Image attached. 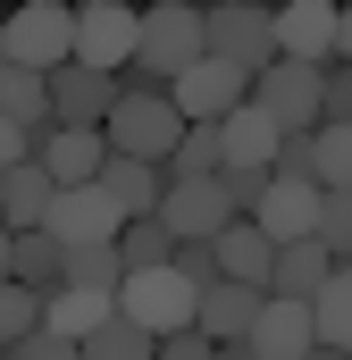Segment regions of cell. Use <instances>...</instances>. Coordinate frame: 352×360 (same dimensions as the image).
<instances>
[{
  "label": "cell",
  "mask_w": 352,
  "mask_h": 360,
  "mask_svg": "<svg viewBox=\"0 0 352 360\" xmlns=\"http://www.w3.org/2000/svg\"><path fill=\"white\" fill-rule=\"evenodd\" d=\"M184 68H201V8H143V42H134V68L118 76V92H168Z\"/></svg>",
  "instance_id": "cell-1"
},
{
  "label": "cell",
  "mask_w": 352,
  "mask_h": 360,
  "mask_svg": "<svg viewBox=\"0 0 352 360\" xmlns=\"http://www.w3.org/2000/svg\"><path fill=\"white\" fill-rule=\"evenodd\" d=\"M101 143L109 160H143V168H168L176 143H184V117H176L168 92H118V109L101 117Z\"/></svg>",
  "instance_id": "cell-2"
},
{
  "label": "cell",
  "mask_w": 352,
  "mask_h": 360,
  "mask_svg": "<svg viewBox=\"0 0 352 360\" xmlns=\"http://www.w3.org/2000/svg\"><path fill=\"white\" fill-rule=\"evenodd\" d=\"M0 59H8V68H34V76H59V68L76 59V8L34 0V8H17V17H0Z\"/></svg>",
  "instance_id": "cell-3"
},
{
  "label": "cell",
  "mask_w": 352,
  "mask_h": 360,
  "mask_svg": "<svg viewBox=\"0 0 352 360\" xmlns=\"http://www.w3.org/2000/svg\"><path fill=\"white\" fill-rule=\"evenodd\" d=\"M201 59H227V68L260 76L268 59H277V8H252V0L201 8Z\"/></svg>",
  "instance_id": "cell-4"
},
{
  "label": "cell",
  "mask_w": 352,
  "mask_h": 360,
  "mask_svg": "<svg viewBox=\"0 0 352 360\" xmlns=\"http://www.w3.org/2000/svg\"><path fill=\"white\" fill-rule=\"evenodd\" d=\"M118 310H126L143 335H160V344H168V335H193L201 293H193L176 269H143V276H126V285H118Z\"/></svg>",
  "instance_id": "cell-5"
},
{
  "label": "cell",
  "mask_w": 352,
  "mask_h": 360,
  "mask_svg": "<svg viewBox=\"0 0 352 360\" xmlns=\"http://www.w3.org/2000/svg\"><path fill=\"white\" fill-rule=\"evenodd\" d=\"M252 109H260L277 134H319V68L268 59L260 76H252Z\"/></svg>",
  "instance_id": "cell-6"
},
{
  "label": "cell",
  "mask_w": 352,
  "mask_h": 360,
  "mask_svg": "<svg viewBox=\"0 0 352 360\" xmlns=\"http://www.w3.org/2000/svg\"><path fill=\"white\" fill-rule=\"evenodd\" d=\"M134 42H143V8H118V0L76 8V59H84V68L126 76V68H134Z\"/></svg>",
  "instance_id": "cell-7"
},
{
  "label": "cell",
  "mask_w": 352,
  "mask_h": 360,
  "mask_svg": "<svg viewBox=\"0 0 352 360\" xmlns=\"http://www.w3.org/2000/svg\"><path fill=\"white\" fill-rule=\"evenodd\" d=\"M151 218L168 226V243H218V235L235 226V201H227L218 176H201V184H168Z\"/></svg>",
  "instance_id": "cell-8"
},
{
  "label": "cell",
  "mask_w": 352,
  "mask_h": 360,
  "mask_svg": "<svg viewBox=\"0 0 352 360\" xmlns=\"http://www.w3.org/2000/svg\"><path fill=\"white\" fill-rule=\"evenodd\" d=\"M168 101H176V117L184 126H218L227 109H244L252 101V76L244 68H227V59H201V68H184L168 84Z\"/></svg>",
  "instance_id": "cell-9"
},
{
  "label": "cell",
  "mask_w": 352,
  "mask_h": 360,
  "mask_svg": "<svg viewBox=\"0 0 352 360\" xmlns=\"http://www.w3.org/2000/svg\"><path fill=\"white\" fill-rule=\"evenodd\" d=\"M34 160H42V176L59 184V193H76V184H101L109 143H101V126H42L34 134Z\"/></svg>",
  "instance_id": "cell-10"
},
{
  "label": "cell",
  "mask_w": 352,
  "mask_h": 360,
  "mask_svg": "<svg viewBox=\"0 0 352 360\" xmlns=\"http://www.w3.org/2000/svg\"><path fill=\"white\" fill-rule=\"evenodd\" d=\"M118 226H126V210H118L101 184H76V193H59V210H51V235H59V252L118 243Z\"/></svg>",
  "instance_id": "cell-11"
},
{
  "label": "cell",
  "mask_w": 352,
  "mask_h": 360,
  "mask_svg": "<svg viewBox=\"0 0 352 360\" xmlns=\"http://www.w3.org/2000/svg\"><path fill=\"white\" fill-rule=\"evenodd\" d=\"M260 310H268L260 285H210L201 310H193V335H201V344H252Z\"/></svg>",
  "instance_id": "cell-12"
},
{
  "label": "cell",
  "mask_w": 352,
  "mask_h": 360,
  "mask_svg": "<svg viewBox=\"0 0 352 360\" xmlns=\"http://www.w3.org/2000/svg\"><path fill=\"white\" fill-rule=\"evenodd\" d=\"M109 109H118V76H101L84 59H68V68L51 76V117H59V126H101Z\"/></svg>",
  "instance_id": "cell-13"
},
{
  "label": "cell",
  "mask_w": 352,
  "mask_h": 360,
  "mask_svg": "<svg viewBox=\"0 0 352 360\" xmlns=\"http://www.w3.org/2000/svg\"><path fill=\"white\" fill-rule=\"evenodd\" d=\"M277 59L327 68V59H336V8H327V0H294V8H277Z\"/></svg>",
  "instance_id": "cell-14"
},
{
  "label": "cell",
  "mask_w": 352,
  "mask_h": 360,
  "mask_svg": "<svg viewBox=\"0 0 352 360\" xmlns=\"http://www.w3.org/2000/svg\"><path fill=\"white\" fill-rule=\"evenodd\" d=\"M336 269H344V260H336V252H327L319 235H310V243H277L268 293H277V302H319V285H327Z\"/></svg>",
  "instance_id": "cell-15"
},
{
  "label": "cell",
  "mask_w": 352,
  "mask_h": 360,
  "mask_svg": "<svg viewBox=\"0 0 352 360\" xmlns=\"http://www.w3.org/2000/svg\"><path fill=\"white\" fill-rule=\"evenodd\" d=\"M268 243H310L319 235V184H268V201L252 210Z\"/></svg>",
  "instance_id": "cell-16"
},
{
  "label": "cell",
  "mask_w": 352,
  "mask_h": 360,
  "mask_svg": "<svg viewBox=\"0 0 352 360\" xmlns=\"http://www.w3.org/2000/svg\"><path fill=\"white\" fill-rule=\"evenodd\" d=\"M51 210H59V184L42 176V160L8 168V193H0V218H8V235H42V226H51Z\"/></svg>",
  "instance_id": "cell-17"
},
{
  "label": "cell",
  "mask_w": 352,
  "mask_h": 360,
  "mask_svg": "<svg viewBox=\"0 0 352 360\" xmlns=\"http://www.w3.org/2000/svg\"><path fill=\"white\" fill-rule=\"evenodd\" d=\"M109 319H118V293H84V285H59V293L42 302V327L68 335V344H92Z\"/></svg>",
  "instance_id": "cell-18"
},
{
  "label": "cell",
  "mask_w": 352,
  "mask_h": 360,
  "mask_svg": "<svg viewBox=\"0 0 352 360\" xmlns=\"http://www.w3.org/2000/svg\"><path fill=\"white\" fill-rule=\"evenodd\" d=\"M210 252H218V276H227V285H260V293H268V269H277V243H268V235L252 226V218H235V226H227V235H218Z\"/></svg>",
  "instance_id": "cell-19"
},
{
  "label": "cell",
  "mask_w": 352,
  "mask_h": 360,
  "mask_svg": "<svg viewBox=\"0 0 352 360\" xmlns=\"http://www.w3.org/2000/svg\"><path fill=\"white\" fill-rule=\"evenodd\" d=\"M310 344H319V335H310V302H277V293H268L260 327H252V352L260 360H302Z\"/></svg>",
  "instance_id": "cell-20"
},
{
  "label": "cell",
  "mask_w": 352,
  "mask_h": 360,
  "mask_svg": "<svg viewBox=\"0 0 352 360\" xmlns=\"http://www.w3.org/2000/svg\"><path fill=\"white\" fill-rule=\"evenodd\" d=\"M8 285H25V293H59L68 285V252H59V235L42 226V235H17V252H8Z\"/></svg>",
  "instance_id": "cell-21"
},
{
  "label": "cell",
  "mask_w": 352,
  "mask_h": 360,
  "mask_svg": "<svg viewBox=\"0 0 352 360\" xmlns=\"http://www.w3.org/2000/svg\"><path fill=\"white\" fill-rule=\"evenodd\" d=\"M218 151H227V168H268V160H277V126L244 101V109L218 117Z\"/></svg>",
  "instance_id": "cell-22"
},
{
  "label": "cell",
  "mask_w": 352,
  "mask_h": 360,
  "mask_svg": "<svg viewBox=\"0 0 352 360\" xmlns=\"http://www.w3.org/2000/svg\"><path fill=\"white\" fill-rule=\"evenodd\" d=\"M101 193H109L126 218H151V210H160V193H168V176H160V168H143V160H109V168H101Z\"/></svg>",
  "instance_id": "cell-23"
},
{
  "label": "cell",
  "mask_w": 352,
  "mask_h": 360,
  "mask_svg": "<svg viewBox=\"0 0 352 360\" xmlns=\"http://www.w3.org/2000/svg\"><path fill=\"white\" fill-rule=\"evenodd\" d=\"M310 335H319L327 352L352 360V269H336L327 285H319V302H310Z\"/></svg>",
  "instance_id": "cell-24"
},
{
  "label": "cell",
  "mask_w": 352,
  "mask_h": 360,
  "mask_svg": "<svg viewBox=\"0 0 352 360\" xmlns=\"http://www.w3.org/2000/svg\"><path fill=\"white\" fill-rule=\"evenodd\" d=\"M0 117H17L25 134L59 126V117H51V76H34V68H8V76H0Z\"/></svg>",
  "instance_id": "cell-25"
},
{
  "label": "cell",
  "mask_w": 352,
  "mask_h": 360,
  "mask_svg": "<svg viewBox=\"0 0 352 360\" xmlns=\"http://www.w3.org/2000/svg\"><path fill=\"white\" fill-rule=\"evenodd\" d=\"M118 260H126V276H143V269H168V260H176L168 226H160V218H126V226H118Z\"/></svg>",
  "instance_id": "cell-26"
},
{
  "label": "cell",
  "mask_w": 352,
  "mask_h": 360,
  "mask_svg": "<svg viewBox=\"0 0 352 360\" xmlns=\"http://www.w3.org/2000/svg\"><path fill=\"white\" fill-rule=\"evenodd\" d=\"M227 168V151H218V126H184V143H176V160L160 168L168 184H201V176H218Z\"/></svg>",
  "instance_id": "cell-27"
},
{
  "label": "cell",
  "mask_w": 352,
  "mask_h": 360,
  "mask_svg": "<svg viewBox=\"0 0 352 360\" xmlns=\"http://www.w3.org/2000/svg\"><path fill=\"white\" fill-rule=\"evenodd\" d=\"M310 176H319V193H352V126H319Z\"/></svg>",
  "instance_id": "cell-28"
},
{
  "label": "cell",
  "mask_w": 352,
  "mask_h": 360,
  "mask_svg": "<svg viewBox=\"0 0 352 360\" xmlns=\"http://www.w3.org/2000/svg\"><path fill=\"white\" fill-rule=\"evenodd\" d=\"M84 360H160V335H143V327L118 310V319H109V327L84 344Z\"/></svg>",
  "instance_id": "cell-29"
},
{
  "label": "cell",
  "mask_w": 352,
  "mask_h": 360,
  "mask_svg": "<svg viewBox=\"0 0 352 360\" xmlns=\"http://www.w3.org/2000/svg\"><path fill=\"white\" fill-rule=\"evenodd\" d=\"M68 285H84V293H118V285H126L118 243H84V252H68Z\"/></svg>",
  "instance_id": "cell-30"
},
{
  "label": "cell",
  "mask_w": 352,
  "mask_h": 360,
  "mask_svg": "<svg viewBox=\"0 0 352 360\" xmlns=\"http://www.w3.org/2000/svg\"><path fill=\"white\" fill-rule=\"evenodd\" d=\"M25 335H42V293H25V285H0V360L17 352Z\"/></svg>",
  "instance_id": "cell-31"
},
{
  "label": "cell",
  "mask_w": 352,
  "mask_h": 360,
  "mask_svg": "<svg viewBox=\"0 0 352 360\" xmlns=\"http://www.w3.org/2000/svg\"><path fill=\"white\" fill-rule=\"evenodd\" d=\"M319 126H352V68L344 59L319 68Z\"/></svg>",
  "instance_id": "cell-32"
},
{
  "label": "cell",
  "mask_w": 352,
  "mask_h": 360,
  "mask_svg": "<svg viewBox=\"0 0 352 360\" xmlns=\"http://www.w3.org/2000/svg\"><path fill=\"white\" fill-rule=\"evenodd\" d=\"M319 243L352 260V193H319Z\"/></svg>",
  "instance_id": "cell-33"
},
{
  "label": "cell",
  "mask_w": 352,
  "mask_h": 360,
  "mask_svg": "<svg viewBox=\"0 0 352 360\" xmlns=\"http://www.w3.org/2000/svg\"><path fill=\"white\" fill-rule=\"evenodd\" d=\"M218 184H227V201H235V218H252V210H260L268 201V168H218Z\"/></svg>",
  "instance_id": "cell-34"
},
{
  "label": "cell",
  "mask_w": 352,
  "mask_h": 360,
  "mask_svg": "<svg viewBox=\"0 0 352 360\" xmlns=\"http://www.w3.org/2000/svg\"><path fill=\"white\" fill-rule=\"evenodd\" d=\"M168 269L184 276L193 293H210V285H227V276H218V252H210V243H176V260H168Z\"/></svg>",
  "instance_id": "cell-35"
},
{
  "label": "cell",
  "mask_w": 352,
  "mask_h": 360,
  "mask_svg": "<svg viewBox=\"0 0 352 360\" xmlns=\"http://www.w3.org/2000/svg\"><path fill=\"white\" fill-rule=\"evenodd\" d=\"M8 360H84V344H68V335H51V327H42V335H25Z\"/></svg>",
  "instance_id": "cell-36"
},
{
  "label": "cell",
  "mask_w": 352,
  "mask_h": 360,
  "mask_svg": "<svg viewBox=\"0 0 352 360\" xmlns=\"http://www.w3.org/2000/svg\"><path fill=\"white\" fill-rule=\"evenodd\" d=\"M25 160H34V134H25L17 117H0V176H8V168H25Z\"/></svg>",
  "instance_id": "cell-37"
},
{
  "label": "cell",
  "mask_w": 352,
  "mask_h": 360,
  "mask_svg": "<svg viewBox=\"0 0 352 360\" xmlns=\"http://www.w3.org/2000/svg\"><path fill=\"white\" fill-rule=\"evenodd\" d=\"M160 360H218V344H201V335H168Z\"/></svg>",
  "instance_id": "cell-38"
},
{
  "label": "cell",
  "mask_w": 352,
  "mask_h": 360,
  "mask_svg": "<svg viewBox=\"0 0 352 360\" xmlns=\"http://www.w3.org/2000/svg\"><path fill=\"white\" fill-rule=\"evenodd\" d=\"M336 59L352 68V8H336Z\"/></svg>",
  "instance_id": "cell-39"
},
{
  "label": "cell",
  "mask_w": 352,
  "mask_h": 360,
  "mask_svg": "<svg viewBox=\"0 0 352 360\" xmlns=\"http://www.w3.org/2000/svg\"><path fill=\"white\" fill-rule=\"evenodd\" d=\"M8 252H17V235H8V218H0V285H8Z\"/></svg>",
  "instance_id": "cell-40"
},
{
  "label": "cell",
  "mask_w": 352,
  "mask_h": 360,
  "mask_svg": "<svg viewBox=\"0 0 352 360\" xmlns=\"http://www.w3.org/2000/svg\"><path fill=\"white\" fill-rule=\"evenodd\" d=\"M218 360H260V352H252V344H218Z\"/></svg>",
  "instance_id": "cell-41"
},
{
  "label": "cell",
  "mask_w": 352,
  "mask_h": 360,
  "mask_svg": "<svg viewBox=\"0 0 352 360\" xmlns=\"http://www.w3.org/2000/svg\"><path fill=\"white\" fill-rule=\"evenodd\" d=\"M302 360H344V352H327V344H310V352H302Z\"/></svg>",
  "instance_id": "cell-42"
},
{
  "label": "cell",
  "mask_w": 352,
  "mask_h": 360,
  "mask_svg": "<svg viewBox=\"0 0 352 360\" xmlns=\"http://www.w3.org/2000/svg\"><path fill=\"white\" fill-rule=\"evenodd\" d=\"M0 76H8V59H0Z\"/></svg>",
  "instance_id": "cell-43"
},
{
  "label": "cell",
  "mask_w": 352,
  "mask_h": 360,
  "mask_svg": "<svg viewBox=\"0 0 352 360\" xmlns=\"http://www.w3.org/2000/svg\"><path fill=\"white\" fill-rule=\"evenodd\" d=\"M344 269H352V260H344Z\"/></svg>",
  "instance_id": "cell-44"
}]
</instances>
